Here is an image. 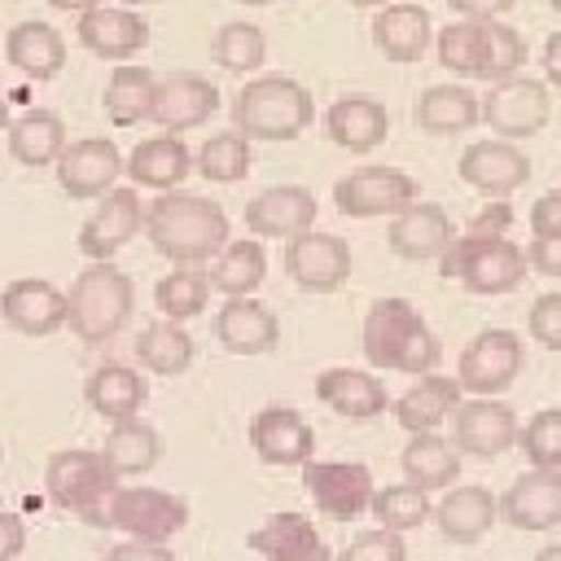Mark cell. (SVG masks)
Segmentation results:
<instances>
[{"label": "cell", "instance_id": "8fae6325", "mask_svg": "<svg viewBox=\"0 0 561 561\" xmlns=\"http://www.w3.org/2000/svg\"><path fill=\"white\" fill-rule=\"evenodd\" d=\"M285 276L307 294H333L351 276V245L337 232H298L285 245Z\"/></svg>", "mask_w": 561, "mask_h": 561}, {"label": "cell", "instance_id": "6da1fadb", "mask_svg": "<svg viewBox=\"0 0 561 561\" xmlns=\"http://www.w3.org/2000/svg\"><path fill=\"white\" fill-rule=\"evenodd\" d=\"M145 237L149 245L175 263V267H197L210 263L228 245V215L219 202L197 197V193H158L145 206Z\"/></svg>", "mask_w": 561, "mask_h": 561}, {"label": "cell", "instance_id": "7bdbcfd3", "mask_svg": "<svg viewBox=\"0 0 561 561\" xmlns=\"http://www.w3.org/2000/svg\"><path fill=\"white\" fill-rule=\"evenodd\" d=\"M197 171L215 184H237L250 171V136L245 131H215L202 149H197Z\"/></svg>", "mask_w": 561, "mask_h": 561}, {"label": "cell", "instance_id": "1f68e13d", "mask_svg": "<svg viewBox=\"0 0 561 561\" xmlns=\"http://www.w3.org/2000/svg\"><path fill=\"white\" fill-rule=\"evenodd\" d=\"M193 167V153L188 145L175 136V131H162V136H149L131 149L127 158V175L145 188H175Z\"/></svg>", "mask_w": 561, "mask_h": 561}, {"label": "cell", "instance_id": "83f0119b", "mask_svg": "<svg viewBox=\"0 0 561 561\" xmlns=\"http://www.w3.org/2000/svg\"><path fill=\"white\" fill-rule=\"evenodd\" d=\"M456 403H460V381L456 377L421 373L416 386H408L390 408H394V421L408 434H421V430H438L443 421H451Z\"/></svg>", "mask_w": 561, "mask_h": 561}, {"label": "cell", "instance_id": "f6af8a7d", "mask_svg": "<svg viewBox=\"0 0 561 561\" xmlns=\"http://www.w3.org/2000/svg\"><path fill=\"white\" fill-rule=\"evenodd\" d=\"M210 57L224 66V70H254L263 57H267V44H263V31L254 22H224L210 39Z\"/></svg>", "mask_w": 561, "mask_h": 561}, {"label": "cell", "instance_id": "94428289", "mask_svg": "<svg viewBox=\"0 0 561 561\" xmlns=\"http://www.w3.org/2000/svg\"><path fill=\"white\" fill-rule=\"evenodd\" d=\"M4 123H9V110H4V101H0V127H4Z\"/></svg>", "mask_w": 561, "mask_h": 561}, {"label": "cell", "instance_id": "bcb514c9", "mask_svg": "<svg viewBox=\"0 0 561 561\" xmlns=\"http://www.w3.org/2000/svg\"><path fill=\"white\" fill-rule=\"evenodd\" d=\"M517 447L526 451L530 465H539V469H561V408L535 412V416L517 430Z\"/></svg>", "mask_w": 561, "mask_h": 561}, {"label": "cell", "instance_id": "7402d4cb", "mask_svg": "<svg viewBox=\"0 0 561 561\" xmlns=\"http://www.w3.org/2000/svg\"><path fill=\"white\" fill-rule=\"evenodd\" d=\"M215 105H219L215 83L202 79V75H193V70H180V75H171V79L158 83V92H153V123L162 131H175L180 136L188 127H202L215 114Z\"/></svg>", "mask_w": 561, "mask_h": 561}, {"label": "cell", "instance_id": "f546056e", "mask_svg": "<svg viewBox=\"0 0 561 561\" xmlns=\"http://www.w3.org/2000/svg\"><path fill=\"white\" fill-rule=\"evenodd\" d=\"M495 517H500V504L486 486H456L434 508V522L451 543H478L495 526Z\"/></svg>", "mask_w": 561, "mask_h": 561}, {"label": "cell", "instance_id": "d6a6232c", "mask_svg": "<svg viewBox=\"0 0 561 561\" xmlns=\"http://www.w3.org/2000/svg\"><path fill=\"white\" fill-rule=\"evenodd\" d=\"M4 57L31 79H53L66 66V39L48 22H18L4 39Z\"/></svg>", "mask_w": 561, "mask_h": 561}, {"label": "cell", "instance_id": "ac0fdd59", "mask_svg": "<svg viewBox=\"0 0 561 561\" xmlns=\"http://www.w3.org/2000/svg\"><path fill=\"white\" fill-rule=\"evenodd\" d=\"M316 224V193L302 184H272L245 202V228L254 237H298Z\"/></svg>", "mask_w": 561, "mask_h": 561}, {"label": "cell", "instance_id": "ffe728a7", "mask_svg": "<svg viewBox=\"0 0 561 561\" xmlns=\"http://www.w3.org/2000/svg\"><path fill=\"white\" fill-rule=\"evenodd\" d=\"M500 513L513 530H552L561 526V469H530L513 478L500 500Z\"/></svg>", "mask_w": 561, "mask_h": 561}, {"label": "cell", "instance_id": "cb8c5ba5", "mask_svg": "<svg viewBox=\"0 0 561 561\" xmlns=\"http://www.w3.org/2000/svg\"><path fill=\"white\" fill-rule=\"evenodd\" d=\"M451 241H456V228H451L447 210L434 202H412L390 219V250L408 263L438 259Z\"/></svg>", "mask_w": 561, "mask_h": 561}, {"label": "cell", "instance_id": "3957f363", "mask_svg": "<svg viewBox=\"0 0 561 561\" xmlns=\"http://www.w3.org/2000/svg\"><path fill=\"white\" fill-rule=\"evenodd\" d=\"M131 307H136V289L127 272L114 267L110 259H92L66 294V324L79 342H110L127 324Z\"/></svg>", "mask_w": 561, "mask_h": 561}, {"label": "cell", "instance_id": "60d3db41", "mask_svg": "<svg viewBox=\"0 0 561 561\" xmlns=\"http://www.w3.org/2000/svg\"><path fill=\"white\" fill-rule=\"evenodd\" d=\"M486 35H491V18H465L438 31V61L456 75H482L486 61Z\"/></svg>", "mask_w": 561, "mask_h": 561}, {"label": "cell", "instance_id": "f5cc1de1", "mask_svg": "<svg viewBox=\"0 0 561 561\" xmlns=\"http://www.w3.org/2000/svg\"><path fill=\"white\" fill-rule=\"evenodd\" d=\"M526 263L543 276H561V237H535L526 245Z\"/></svg>", "mask_w": 561, "mask_h": 561}, {"label": "cell", "instance_id": "f35d334b", "mask_svg": "<svg viewBox=\"0 0 561 561\" xmlns=\"http://www.w3.org/2000/svg\"><path fill=\"white\" fill-rule=\"evenodd\" d=\"M267 276V254L259 241H228L215 259H210V289L237 298V294H254Z\"/></svg>", "mask_w": 561, "mask_h": 561}, {"label": "cell", "instance_id": "e575fe53", "mask_svg": "<svg viewBox=\"0 0 561 561\" xmlns=\"http://www.w3.org/2000/svg\"><path fill=\"white\" fill-rule=\"evenodd\" d=\"M416 127L434 131V136H456V131H469L478 118H482V105L469 88H456V83H438V88H425L416 110H412Z\"/></svg>", "mask_w": 561, "mask_h": 561}, {"label": "cell", "instance_id": "603a6c76", "mask_svg": "<svg viewBox=\"0 0 561 561\" xmlns=\"http://www.w3.org/2000/svg\"><path fill=\"white\" fill-rule=\"evenodd\" d=\"M215 337L232 355H267L280 342V324L259 298L237 294L215 311Z\"/></svg>", "mask_w": 561, "mask_h": 561}, {"label": "cell", "instance_id": "4316f807", "mask_svg": "<svg viewBox=\"0 0 561 561\" xmlns=\"http://www.w3.org/2000/svg\"><path fill=\"white\" fill-rule=\"evenodd\" d=\"M324 131H329L333 145H342V149H351V153H368V149H377V145L386 140L390 114H386V105L373 101V96H342V101L329 105Z\"/></svg>", "mask_w": 561, "mask_h": 561}, {"label": "cell", "instance_id": "e7e4bbea", "mask_svg": "<svg viewBox=\"0 0 561 561\" xmlns=\"http://www.w3.org/2000/svg\"><path fill=\"white\" fill-rule=\"evenodd\" d=\"M245 4H263V0H245Z\"/></svg>", "mask_w": 561, "mask_h": 561}, {"label": "cell", "instance_id": "52a82bcc", "mask_svg": "<svg viewBox=\"0 0 561 561\" xmlns=\"http://www.w3.org/2000/svg\"><path fill=\"white\" fill-rule=\"evenodd\" d=\"M105 526L123 530L127 539L167 543L171 535H180L188 526V504L158 486H114V495L105 504Z\"/></svg>", "mask_w": 561, "mask_h": 561}, {"label": "cell", "instance_id": "680465c9", "mask_svg": "<svg viewBox=\"0 0 561 561\" xmlns=\"http://www.w3.org/2000/svg\"><path fill=\"white\" fill-rule=\"evenodd\" d=\"M48 4H57V9H92V4H101V0H48Z\"/></svg>", "mask_w": 561, "mask_h": 561}, {"label": "cell", "instance_id": "d6986e66", "mask_svg": "<svg viewBox=\"0 0 561 561\" xmlns=\"http://www.w3.org/2000/svg\"><path fill=\"white\" fill-rule=\"evenodd\" d=\"M250 447L263 465H294L302 469L316 456V434L294 408H263L250 421Z\"/></svg>", "mask_w": 561, "mask_h": 561}, {"label": "cell", "instance_id": "2e32d148", "mask_svg": "<svg viewBox=\"0 0 561 561\" xmlns=\"http://www.w3.org/2000/svg\"><path fill=\"white\" fill-rule=\"evenodd\" d=\"M123 167L127 162L118 158L114 140L83 136V140H75V145L61 149V158H57V184L70 197H105L114 188V180H118Z\"/></svg>", "mask_w": 561, "mask_h": 561}, {"label": "cell", "instance_id": "6f0895ef", "mask_svg": "<svg viewBox=\"0 0 561 561\" xmlns=\"http://www.w3.org/2000/svg\"><path fill=\"white\" fill-rule=\"evenodd\" d=\"M539 57H543V75L561 88V31H552V35H548V44H543V53H539Z\"/></svg>", "mask_w": 561, "mask_h": 561}, {"label": "cell", "instance_id": "836d02e7", "mask_svg": "<svg viewBox=\"0 0 561 561\" xmlns=\"http://www.w3.org/2000/svg\"><path fill=\"white\" fill-rule=\"evenodd\" d=\"M373 44L390 61H416L430 48V13L421 4H390L373 18Z\"/></svg>", "mask_w": 561, "mask_h": 561}, {"label": "cell", "instance_id": "7a4b0ae2", "mask_svg": "<svg viewBox=\"0 0 561 561\" xmlns=\"http://www.w3.org/2000/svg\"><path fill=\"white\" fill-rule=\"evenodd\" d=\"M359 346H364V359L373 368L408 373V377L434 373L438 359H443V346H438L434 329L425 324V316L408 298H377L364 316Z\"/></svg>", "mask_w": 561, "mask_h": 561}, {"label": "cell", "instance_id": "f907efd6", "mask_svg": "<svg viewBox=\"0 0 561 561\" xmlns=\"http://www.w3.org/2000/svg\"><path fill=\"white\" fill-rule=\"evenodd\" d=\"M530 232H535V237H561V188L543 193V197L530 206Z\"/></svg>", "mask_w": 561, "mask_h": 561}, {"label": "cell", "instance_id": "277c9868", "mask_svg": "<svg viewBox=\"0 0 561 561\" xmlns=\"http://www.w3.org/2000/svg\"><path fill=\"white\" fill-rule=\"evenodd\" d=\"M526 250L513 245L508 237H491V232H465L456 237L443 254H438V272L443 280L469 289V294H508L526 280Z\"/></svg>", "mask_w": 561, "mask_h": 561}, {"label": "cell", "instance_id": "5b68a950", "mask_svg": "<svg viewBox=\"0 0 561 561\" xmlns=\"http://www.w3.org/2000/svg\"><path fill=\"white\" fill-rule=\"evenodd\" d=\"M316 118L311 92L285 75H263L245 83L232 101V123L250 140H294Z\"/></svg>", "mask_w": 561, "mask_h": 561}, {"label": "cell", "instance_id": "ee69618b", "mask_svg": "<svg viewBox=\"0 0 561 561\" xmlns=\"http://www.w3.org/2000/svg\"><path fill=\"white\" fill-rule=\"evenodd\" d=\"M368 508H373L377 526H390V530H399V535H403V530H416V526L434 513V508H430V491H421V486H412V482L373 491Z\"/></svg>", "mask_w": 561, "mask_h": 561}, {"label": "cell", "instance_id": "db71d44e", "mask_svg": "<svg viewBox=\"0 0 561 561\" xmlns=\"http://www.w3.org/2000/svg\"><path fill=\"white\" fill-rule=\"evenodd\" d=\"M513 224V210H508V202L504 197H495L482 215H473L469 219V232H491V237H504V228Z\"/></svg>", "mask_w": 561, "mask_h": 561}, {"label": "cell", "instance_id": "9f6ffc18", "mask_svg": "<svg viewBox=\"0 0 561 561\" xmlns=\"http://www.w3.org/2000/svg\"><path fill=\"white\" fill-rule=\"evenodd\" d=\"M451 4V13H460V18H495V13H504L513 0H447Z\"/></svg>", "mask_w": 561, "mask_h": 561}, {"label": "cell", "instance_id": "ba28073f", "mask_svg": "<svg viewBox=\"0 0 561 561\" xmlns=\"http://www.w3.org/2000/svg\"><path fill=\"white\" fill-rule=\"evenodd\" d=\"M302 491L316 500V508L333 522H355L373 500V473L359 460H307L302 465Z\"/></svg>", "mask_w": 561, "mask_h": 561}, {"label": "cell", "instance_id": "681fc988", "mask_svg": "<svg viewBox=\"0 0 561 561\" xmlns=\"http://www.w3.org/2000/svg\"><path fill=\"white\" fill-rule=\"evenodd\" d=\"M526 329L539 346L548 351H561V294H539L530 316H526Z\"/></svg>", "mask_w": 561, "mask_h": 561}, {"label": "cell", "instance_id": "f1b7e54d", "mask_svg": "<svg viewBox=\"0 0 561 561\" xmlns=\"http://www.w3.org/2000/svg\"><path fill=\"white\" fill-rule=\"evenodd\" d=\"M83 399H88V408H92L96 416H105V421H127V416H136V412L145 408L149 386H145V377H140L131 364H101V368H92V377L83 381Z\"/></svg>", "mask_w": 561, "mask_h": 561}, {"label": "cell", "instance_id": "30bf717a", "mask_svg": "<svg viewBox=\"0 0 561 561\" xmlns=\"http://www.w3.org/2000/svg\"><path fill=\"white\" fill-rule=\"evenodd\" d=\"M548 118H552L548 88L535 83V79H522V75L495 79L491 92H486V101H482V123H486L495 136H504V140L535 136Z\"/></svg>", "mask_w": 561, "mask_h": 561}, {"label": "cell", "instance_id": "484cf974", "mask_svg": "<svg viewBox=\"0 0 561 561\" xmlns=\"http://www.w3.org/2000/svg\"><path fill=\"white\" fill-rule=\"evenodd\" d=\"M316 399L346 421H373L386 412V386L359 368H324L316 377Z\"/></svg>", "mask_w": 561, "mask_h": 561}, {"label": "cell", "instance_id": "74e56055", "mask_svg": "<svg viewBox=\"0 0 561 561\" xmlns=\"http://www.w3.org/2000/svg\"><path fill=\"white\" fill-rule=\"evenodd\" d=\"M136 359H140V368H149V373H158V377H180V373L193 364V337L184 333L180 320L162 316V320H153V324L140 329V337H136Z\"/></svg>", "mask_w": 561, "mask_h": 561}, {"label": "cell", "instance_id": "c3c4849f", "mask_svg": "<svg viewBox=\"0 0 561 561\" xmlns=\"http://www.w3.org/2000/svg\"><path fill=\"white\" fill-rule=\"evenodd\" d=\"M337 561H408V548H403V535L390 530V526H377V530H364L355 535Z\"/></svg>", "mask_w": 561, "mask_h": 561}, {"label": "cell", "instance_id": "7c38bea8", "mask_svg": "<svg viewBox=\"0 0 561 561\" xmlns=\"http://www.w3.org/2000/svg\"><path fill=\"white\" fill-rule=\"evenodd\" d=\"M522 373V337L513 329H482L465 351L456 381L469 394H500L517 381Z\"/></svg>", "mask_w": 561, "mask_h": 561}, {"label": "cell", "instance_id": "d4e9b609", "mask_svg": "<svg viewBox=\"0 0 561 561\" xmlns=\"http://www.w3.org/2000/svg\"><path fill=\"white\" fill-rule=\"evenodd\" d=\"M145 39H149V26L131 9H101V4H92L79 18V44L88 53H96V57L123 61V57L140 53Z\"/></svg>", "mask_w": 561, "mask_h": 561}, {"label": "cell", "instance_id": "9c48e42d", "mask_svg": "<svg viewBox=\"0 0 561 561\" xmlns=\"http://www.w3.org/2000/svg\"><path fill=\"white\" fill-rule=\"evenodd\" d=\"M333 202L351 219H373V215H399L403 206L416 202V180L399 167H359L333 184Z\"/></svg>", "mask_w": 561, "mask_h": 561}, {"label": "cell", "instance_id": "ab89813d", "mask_svg": "<svg viewBox=\"0 0 561 561\" xmlns=\"http://www.w3.org/2000/svg\"><path fill=\"white\" fill-rule=\"evenodd\" d=\"M153 92H158V79L145 66H118L105 83V114L118 127L145 123L153 118Z\"/></svg>", "mask_w": 561, "mask_h": 561}, {"label": "cell", "instance_id": "d590c367", "mask_svg": "<svg viewBox=\"0 0 561 561\" xmlns=\"http://www.w3.org/2000/svg\"><path fill=\"white\" fill-rule=\"evenodd\" d=\"M101 456L110 460V469H114L118 478H140V473H149V469L158 465L162 443H158V430H153V425L127 416V421H114V425H110Z\"/></svg>", "mask_w": 561, "mask_h": 561}, {"label": "cell", "instance_id": "03108f58", "mask_svg": "<svg viewBox=\"0 0 561 561\" xmlns=\"http://www.w3.org/2000/svg\"><path fill=\"white\" fill-rule=\"evenodd\" d=\"M131 4H140V0H131Z\"/></svg>", "mask_w": 561, "mask_h": 561}, {"label": "cell", "instance_id": "6125c7cd", "mask_svg": "<svg viewBox=\"0 0 561 561\" xmlns=\"http://www.w3.org/2000/svg\"><path fill=\"white\" fill-rule=\"evenodd\" d=\"M351 4H364L368 9V4H381V0H351Z\"/></svg>", "mask_w": 561, "mask_h": 561}, {"label": "cell", "instance_id": "7dc6e473", "mask_svg": "<svg viewBox=\"0 0 561 561\" xmlns=\"http://www.w3.org/2000/svg\"><path fill=\"white\" fill-rule=\"evenodd\" d=\"M526 61V39L508 26V22H491V35H486V61H482V75L478 79H508L517 75Z\"/></svg>", "mask_w": 561, "mask_h": 561}, {"label": "cell", "instance_id": "e0dca14e", "mask_svg": "<svg viewBox=\"0 0 561 561\" xmlns=\"http://www.w3.org/2000/svg\"><path fill=\"white\" fill-rule=\"evenodd\" d=\"M460 180L486 197H508L530 180V158L513 140H478L460 153Z\"/></svg>", "mask_w": 561, "mask_h": 561}, {"label": "cell", "instance_id": "8992f818", "mask_svg": "<svg viewBox=\"0 0 561 561\" xmlns=\"http://www.w3.org/2000/svg\"><path fill=\"white\" fill-rule=\"evenodd\" d=\"M114 486H118V473L110 469V460L101 451H88V447L53 451L44 465L48 500L92 526H105V504H110Z\"/></svg>", "mask_w": 561, "mask_h": 561}, {"label": "cell", "instance_id": "4fadbf2b", "mask_svg": "<svg viewBox=\"0 0 561 561\" xmlns=\"http://www.w3.org/2000/svg\"><path fill=\"white\" fill-rule=\"evenodd\" d=\"M517 412L508 403H500L495 394H478V399H460L451 412V443L460 447V456H504L517 443Z\"/></svg>", "mask_w": 561, "mask_h": 561}, {"label": "cell", "instance_id": "816d5d0a", "mask_svg": "<svg viewBox=\"0 0 561 561\" xmlns=\"http://www.w3.org/2000/svg\"><path fill=\"white\" fill-rule=\"evenodd\" d=\"M105 561H175V552L167 543H149V539H123L105 552Z\"/></svg>", "mask_w": 561, "mask_h": 561}, {"label": "cell", "instance_id": "11a10c76", "mask_svg": "<svg viewBox=\"0 0 561 561\" xmlns=\"http://www.w3.org/2000/svg\"><path fill=\"white\" fill-rule=\"evenodd\" d=\"M26 543V526L18 513H0V561H13Z\"/></svg>", "mask_w": 561, "mask_h": 561}, {"label": "cell", "instance_id": "8d00e7d4", "mask_svg": "<svg viewBox=\"0 0 561 561\" xmlns=\"http://www.w3.org/2000/svg\"><path fill=\"white\" fill-rule=\"evenodd\" d=\"M66 149V127L53 110H26L22 118L9 123V153L22 167H48Z\"/></svg>", "mask_w": 561, "mask_h": 561}, {"label": "cell", "instance_id": "91938a15", "mask_svg": "<svg viewBox=\"0 0 561 561\" xmlns=\"http://www.w3.org/2000/svg\"><path fill=\"white\" fill-rule=\"evenodd\" d=\"M535 561H561V543H548V548H539V552H535Z\"/></svg>", "mask_w": 561, "mask_h": 561}, {"label": "cell", "instance_id": "4dcf8cb0", "mask_svg": "<svg viewBox=\"0 0 561 561\" xmlns=\"http://www.w3.org/2000/svg\"><path fill=\"white\" fill-rule=\"evenodd\" d=\"M399 465H403V478H408L412 486H421V491H443V486H451L456 473H460V447H456L451 438H443L438 430H421V434L408 438Z\"/></svg>", "mask_w": 561, "mask_h": 561}, {"label": "cell", "instance_id": "be15d7a7", "mask_svg": "<svg viewBox=\"0 0 561 561\" xmlns=\"http://www.w3.org/2000/svg\"><path fill=\"white\" fill-rule=\"evenodd\" d=\"M552 9H561V0H552Z\"/></svg>", "mask_w": 561, "mask_h": 561}, {"label": "cell", "instance_id": "b9f144b4", "mask_svg": "<svg viewBox=\"0 0 561 561\" xmlns=\"http://www.w3.org/2000/svg\"><path fill=\"white\" fill-rule=\"evenodd\" d=\"M206 298H210V272H197V267H175L167 272L158 285H153V302L162 316L171 320H188V316H202L206 311Z\"/></svg>", "mask_w": 561, "mask_h": 561}, {"label": "cell", "instance_id": "44dd1931", "mask_svg": "<svg viewBox=\"0 0 561 561\" xmlns=\"http://www.w3.org/2000/svg\"><path fill=\"white\" fill-rule=\"evenodd\" d=\"M250 548L263 561H333L307 513H272L250 530Z\"/></svg>", "mask_w": 561, "mask_h": 561}, {"label": "cell", "instance_id": "9a60e30c", "mask_svg": "<svg viewBox=\"0 0 561 561\" xmlns=\"http://www.w3.org/2000/svg\"><path fill=\"white\" fill-rule=\"evenodd\" d=\"M145 228V206L136 188H110L101 206L79 228V250L88 259H114L136 232Z\"/></svg>", "mask_w": 561, "mask_h": 561}, {"label": "cell", "instance_id": "5bb4252c", "mask_svg": "<svg viewBox=\"0 0 561 561\" xmlns=\"http://www.w3.org/2000/svg\"><path fill=\"white\" fill-rule=\"evenodd\" d=\"M0 316L22 337H48L66 329V294L39 276H18L0 294Z\"/></svg>", "mask_w": 561, "mask_h": 561}]
</instances>
